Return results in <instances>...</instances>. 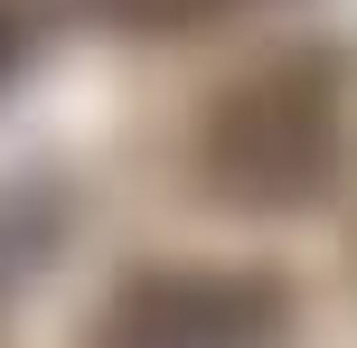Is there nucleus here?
I'll list each match as a JSON object with an SVG mask.
<instances>
[{"mask_svg": "<svg viewBox=\"0 0 357 348\" xmlns=\"http://www.w3.org/2000/svg\"><path fill=\"white\" fill-rule=\"evenodd\" d=\"M348 160V85L320 47L273 56V66L235 75L226 94L197 123V169H207L216 198L254 207V217H282V207L329 198Z\"/></svg>", "mask_w": 357, "mask_h": 348, "instance_id": "f257e3e1", "label": "nucleus"}, {"mask_svg": "<svg viewBox=\"0 0 357 348\" xmlns=\"http://www.w3.org/2000/svg\"><path fill=\"white\" fill-rule=\"evenodd\" d=\"M291 301L273 273H216V264H151L104 292L75 348H273Z\"/></svg>", "mask_w": 357, "mask_h": 348, "instance_id": "f03ea898", "label": "nucleus"}, {"mask_svg": "<svg viewBox=\"0 0 357 348\" xmlns=\"http://www.w3.org/2000/svg\"><path fill=\"white\" fill-rule=\"evenodd\" d=\"M19 66H29V10H19V0H0V85H10Z\"/></svg>", "mask_w": 357, "mask_h": 348, "instance_id": "7ed1b4c3", "label": "nucleus"}]
</instances>
